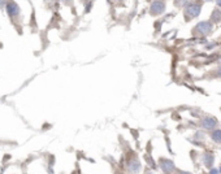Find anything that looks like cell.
Here are the masks:
<instances>
[{
    "label": "cell",
    "instance_id": "obj_4",
    "mask_svg": "<svg viewBox=\"0 0 221 174\" xmlns=\"http://www.w3.org/2000/svg\"><path fill=\"white\" fill-rule=\"evenodd\" d=\"M198 29H202L203 31H210V30H211V25H210V23H207V22H205V23H200V25L198 26Z\"/></svg>",
    "mask_w": 221,
    "mask_h": 174
},
{
    "label": "cell",
    "instance_id": "obj_7",
    "mask_svg": "<svg viewBox=\"0 0 221 174\" xmlns=\"http://www.w3.org/2000/svg\"><path fill=\"white\" fill-rule=\"evenodd\" d=\"M61 1H64V3H66V4H69V3L72 1V0H61Z\"/></svg>",
    "mask_w": 221,
    "mask_h": 174
},
{
    "label": "cell",
    "instance_id": "obj_5",
    "mask_svg": "<svg viewBox=\"0 0 221 174\" xmlns=\"http://www.w3.org/2000/svg\"><path fill=\"white\" fill-rule=\"evenodd\" d=\"M212 138H213V140H216V142L221 143V131H216V133H213Z\"/></svg>",
    "mask_w": 221,
    "mask_h": 174
},
{
    "label": "cell",
    "instance_id": "obj_6",
    "mask_svg": "<svg viewBox=\"0 0 221 174\" xmlns=\"http://www.w3.org/2000/svg\"><path fill=\"white\" fill-rule=\"evenodd\" d=\"M5 5V0H0V8H3Z\"/></svg>",
    "mask_w": 221,
    "mask_h": 174
},
{
    "label": "cell",
    "instance_id": "obj_3",
    "mask_svg": "<svg viewBox=\"0 0 221 174\" xmlns=\"http://www.w3.org/2000/svg\"><path fill=\"white\" fill-rule=\"evenodd\" d=\"M203 125H204V127H212L213 125H216V120H212V118H205V121L203 122Z\"/></svg>",
    "mask_w": 221,
    "mask_h": 174
},
{
    "label": "cell",
    "instance_id": "obj_2",
    "mask_svg": "<svg viewBox=\"0 0 221 174\" xmlns=\"http://www.w3.org/2000/svg\"><path fill=\"white\" fill-rule=\"evenodd\" d=\"M164 11V3L163 1H155L152 4V7H151V12H152L153 14H159V13H161V12Z\"/></svg>",
    "mask_w": 221,
    "mask_h": 174
},
{
    "label": "cell",
    "instance_id": "obj_1",
    "mask_svg": "<svg viewBox=\"0 0 221 174\" xmlns=\"http://www.w3.org/2000/svg\"><path fill=\"white\" fill-rule=\"evenodd\" d=\"M7 12L11 17H16L20 14V7L16 3H8L7 4Z\"/></svg>",
    "mask_w": 221,
    "mask_h": 174
}]
</instances>
